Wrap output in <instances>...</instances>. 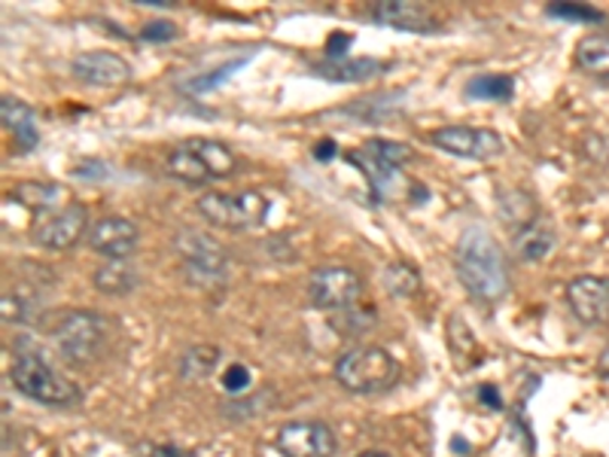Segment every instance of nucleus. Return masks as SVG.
Here are the masks:
<instances>
[{
    "mask_svg": "<svg viewBox=\"0 0 609 457\" xmlns=\"http://www.w3.org/2000/svg\"><path fill=\"white\" fill-rule=\"evenodd\" d=\"M454 268H458V278L466 287V293L476 302L494 305V302H503L509 293L512 280H509L506 253L485 226L463 229L458 248H454Z\"/></svg>",
    "mask_w": 609,
    "mask_h": 457,
    "instance_id": "obj_1",
    "label": "nucleus"
},
{
    "mask_svg": "<svg viewBox=\"0 0 609 457\" xmlns=\"http://www.w3.org/2000/svg\"><path fill=\"white\" fill-rule=\"evenodd\" d=\"M10 382L19 394H25L40 406H49V409H71V406L83 402L80 384L56 372L37 351H22L15 357L13 366H10Z\"/></svg>",
    "mask_w": 609,
    "mask_h": 457,
    "instance_id": "obj_2",
    "label": "nucleus"
},
{
    "mask_svg": "<svg viewBox=\"0 0 609 457\" xmlns=\"http://www.w3.org/2000/svg\"><path fill=\"white\" fill-rule=\"evenodd\" d=\"M110 333H113V326H110L105 314L76 309L68 311L56 324L52 339H56V348H59V354L68 363L86 366V363H95V360L105 357L107 345H110Z\"/></svg>",
    "mask_w": 609,
    "mask_h": 457,
    "instance_id": "obj_3",
    "label": "nucleus"
},
{
    "mask_svg": "<svg viewBox=\"0 0 609 457\" xmlns=\"http://www.w3.org/2000/svg\"><path fill=\"white\" fill-rule=\"evenodd\" d=\"M336 382L351 394H381L400 378V363L378 345H360L344 351L332 366Z\"/></svg>",
    "mask_w": 609,
    "mask_h": 457,
    "instance_id": "obj_4",
    "label": "nucleus"
},
{
    "mask_svg": "<svg viewBox=\"0 0 609 457\" xmlns=\"http://www.w3.org/2000/svg\"><path fill=\"white\" fill-rule=\"evenodd\" d=\"M195 211L217 229L229 232H247L263 226L268 217V199L263 192L244 190V192H217L208 190L195 199Z\"/></svg>",
    "mask_w": 609,
    "mask_h": 457,
    "instance_id": "obj_5",
    "label": "nucleus"
},
{
    "mask_svg": "<svg viewBox=\"0 0 609 457\" xmlns=\"http://www.w3.org/2000/svg\"><path fill=\"white\" fill-rule=\"evenodd\" d=\"M174 251L183 260V275L195 287H217L226 280L229 253L226 248L202 229H178Z\"/></svg>",
    "mask_w": 609,
    "mask_h": 457,
    "instance_id": "obj_6",
    "label": "nucleus"
},
{
    "mask_svg": "<svg viewBox=\"0 0 609 457\" xmlns=\"http://www.w3.org/2000/svg\"><path fill=\"white\" fill-rule=\"evenodd\" d=\"M366 290L363 275L351 266H320L308 278V299L320 311H348L360 305V296Z\"/></svg>",
    "mask_w": 609,
    "mask_h": 457,
    "instance_id": "obj_7",
    "label": "nucleus"
},
{
    "mask_svg": "<svg viewBox=\"0 0 609 457\" xmlns=\"http://www.w3.org/2000/svg\"><path fill=\"white\" fill-rule=\"evenodd\" d=\"M430 144L448 156L470 159V163H488L506 153V141L494 129H476V125H442L430 134Z\"/></svg>",
    "mask_w": 609,
    "mask_h": 457,
    "instance_id": "obj_8",
    "label": "nucleus"
},
{
    "mask_svg": "<svg viewBox=\"0 0 609 457\" xmlns=\"http://www.w3.org/2000/svg\"><path fill=\"white\" fill-rule=\"evenodd\" d=\"M275 448L281 457H336L339 436L327 421H287L275 436Z\"/></svg>",
    "mask_w": 609,
    "mask_h": 457,
    "instance_id": "obj_9",
    "label": "nucleus"
},
{
    "mask_svg": "<svg viewBox=\"0 0 609 457\" xmlns=\"http://www.w3.org/2000/svg\"><path fill=\"white\" fill-rule=\"evenodd\" d=\"M83 236H89V211L80 202L49 214L31 229V238L46 251H71Z\"/></svg>",
    "mask_w": 609,
    "mask_h": 457,
    "instance_id": "obj_10",
    "label": "nucleus"
},
{
    "mask_svg": "<svg viewBox=\"0 0 609 457\" xmlns=\"http://www.w3.org/2000/svg\"><path fill=\"white\" fill-rule=\"evenodd\" d=\"M71 74L95 86V89H120L132 83V64L117 56V52H107V49H92V52H80L71 61Z\"/></svg>",
    "mask_w": 609,
    "mask_h": 457,
    "instance_id": "obj_11",
    "label": "nucleus"
},
{
    "mask_svg": "<svg viewBox=\"0 0 609 457\" xmlns=\"http://www.w3.org/2000/svg\"><path fill=\"white\" fill-rule=\"evenodd\" d=\"M137 238H141L137 236V226L129 217L110 214V217L92 223L86 244H89V251L105 256L110 263V260H129L137 251Z\"/></svg>",
    "mask_w": 609,
    "mask_h": 457,
    "instance_id": "obj_12",
    "label": "nucleus"
},
{
    "mask_svg": "<svg viewBox=\"0 0 609 457\" xmlns=\"http://www.w3.org/2000/svg\"><path fill=\"white\" fill-rule=\"evenodd\" d=\"M567 302L585 326H604L609 321V278L580 275L567 284Z\"/></svg>",
    "mask_w": 609,
    "mask_h": 457,
    "instance_id": "obj_13",
    "label": "nucleus"
},
{
    "mask_svg": "<svg viewBox=\"0 0 609 457\" xmlns=\"http://www.w3.org/2000/svg\"><path fill=\"white\" fill-rule=\"evenodd\" d=\"M351 163L363 165L369 171V178L378 183L393 178V171H400L405 165L415 163V149L390 137H369L357 156H351Z\"/></svg>",
    "mask_w": 609,
    "mask_h": 457,
    "instance_id": "obj_14",
    "label": "nucleus"
},
{
    "mask_svg": "<svg viewBox=\"0 0 609 457\" xmlns=\"http://www.w3.org/2000/svg\"><path fill=\"white\" fill-rule=\"evenodd\" d=\"M372 19L378 25L397 31H433L436 28V15L415 0H378L372 7Z\"/></svg>",
    "mask_w": 609,
    "mask_h": 457,
    "instance_id": "obj_15",
    "label": "nucleus"
},
{
    "mask_svg": "<svg viewBox=\"0 0 609 457\" xmlns=\"http://www.w3.org/2000/svg\"><path fill=\"white\" fill-rule=\"evenodd\" d=\"M165 171L171 175L174 180H183V183H190V187H208L217 180V175L210 171V165L205 163V156L195 149L193 137H186L183 144L168 153V159H165Z\"/></svg>",
    "mask_w": 609,
    "mask_h": 457,
    "instance_id": "obj_16",
    "label": "nucleus"
},
{
    "mask_svg": "<svg viewBox=\"0 0 609 457\" xmlns=\"http://www.w3.org/2000/svg\"><path fill=\"white\" fill-rule=\"evenodd\" d=\"M0 117L7 132H13V141L19 153H31V149L40 144V132H37V113L31 110L28 104L19 101L13 95H7L0 101Z\"/></svg>",
    "mask_w": 609,
    "mask_h": 457,
    "instance_id": "obj_17",
    "label": "nucleus"
},
{
    "mask_svg": "<svg viewBox=\"0 0 609 457\" xmlns=\"http://www.w3.org/2000/svg\"><path fill=\"white\" fill-rule=\"evenodd\" d=\"M68 187L61 183H52V180H25L13 190V199L19 205H25L28 211H37V214H56L61 207H68Z\"/></svg>",
    "mask_w": 609,
    "mask_h": 457,
    "instance_id": "obj_18",
    "label": "nucleus"
},
{
    "mask_svg": "<svg viewBox=\"0 0 609 457\" xmlns=\"http://www.w3.org/2000/svg\"><path fill=\"white\" fill-rule=\"evenodd\" d=\"M312 71L329 83H366L372 76L385 74L387 64L378 59H329L324 64H314Z\"/></svg>",
    "mask_w": 609,
    "mask_h": 457,
    "instance_id": "obj_19",
    "label": "nucleus"
},
{
    "mask_svg": "<svg viewBox=\"0 0 609 457\" xmlns=\"http://www.w3.org/2000/svg\"><path fill=\"white\" fill-rule=\"evenodd\" d=\"M512 244H515V251H519V256L524 263H539V260H546V256L555 251V232H551L549 223L536 217L534 223L515 229Z\"/></svg>",
    "mask_w": 609,
    "mask_h": 457,
    "instance_id": "obj_20",
    "label": "nucleus"
},
{
    "mask_svg": "<svg viewBox=\"0 0 609 457\" xmlns=\"http://www.w3.org/2000/svg\"><path fill=\"white\" fill-rule=\"evenodd\" d=\"M576 68L597 80H609V34L592 31L576 44Z\"/></svg>",
    "mask_w": 609,
    "mask_h": 457,
    "instance_id": "obj_21",
    "label": "nucleus"
},
{
    "mask_svg": "<svg viewBox=\"0 0 609 457\" xmlns=\"http://www.w3.org/2000/svg\"><path fill=\"white\" fill-rule=\"evenodd\" d=\"M95 287L107 296H129L134 293V287L141 284L137 268L129 266L125 260H110L101 268H95Z\"/></svg>",
    "mask_w": 609,
    "mask_h": 457,
    "instance_id": "obj_22",
    "label": "nucleus"
},
{
    "mask_svg": "<svg viewBox=\"0 0 609 457\" xmlns=\"http://www.w3.org/2000/svg\"><path fill=\"white\" fill-rule=\"evenodd\" d=\"M463 95H466L470 101L509 104L515 98V80L506 74H478L463 86Z\"/></svg>",
    "mask_w": 609,
    "mask_h": 457,
    "instance_id": "obj_23",
    "label": "nucleus"
},
{
    "mask_svg": "<svg viewBox=\"0 0 609 457\" xmlns=\"http://www.w3.org/2000/svg\"><path fill=\"white\" fill-rule=\"evenodd\" d=\"M223 351L217 345H190L183 354H180V378L183 382H205L210 372L217 369Z\"/></svg>",
    "mask_w": 609,
    "mask_h": 457,
    "instance_id": "obj_24",
    "label": "nucleus"
},
{
    "mask_svg": "<svg viewBox=\"0 0 609 457\" xmlns=\"http://www.w3.org/2000/svg\"><path fill=\"white\" fill-rule=\"evenodd\" d=\"M385 290L390 296H397V299H409V296L421 293V275H417V268L402 263V260H393L385 268Z\"/></svg>",
    "mask_w": 609,
    "mask_h": 457,
    "instance_id": "obj_25",
    "label": "nucleus"
},
{
    "mask_svg": "<svg viewBox=\"0 0 609 457\" xmlns=\"http://www.w3.org/2000/svg\"><path fill=\"white\" fill-rule=\"evenodd\" d=\"M500 211H503V217L509 220V226H515V229H521V226H527V223H534L536 217H539L534 199L521 190L503 192V199H500Z\"/></svg>",
    "mask_w": 609,
    "mask_h": 457,
    "instance_id": "obj_26",
    "label": "nucleus"
},
{
    "mask_svg": "<svg viewBox=\"0 0 609 457\" xmlns=\"http://www.w3.org/2000/svg\"><path fill=\"white\" fill-rule=\"evenodd\" d=\"M253 56H256V52H244V56H239V59L223 61V64H220V68H214L210 74H202V76H195V80H190V83H183V89L195 92V95L217 89V86H223L229 76L239 74L241 68H244V64L253 59Z\"/></svg>",
    "mask_w": 609,
    "mask_h": 457,
    "instance_id": "obj_27",
    "label": "nucleus"
},
{
    "mask_svg": "<svg viewBox=\"0 0 609 457\" xmlns=\"http://www.w3.org/2000/svg\"><path fill=\"white\" fill-rule=\"evenodd\" d=\"M375 324H378V314H375V309H363V305L339 311V317L332 321V326H336L342 336H360V333H366V329H372Z\"/></svg>",
    "mask_w": 609,
    "mask_h": 457,
    "instance_id": "obj_28",
    "label": "nucleus"
},
{
    "mask_svg": "<svg viewBox=\"0 0 609 457\" xmlns=\"http://www.w3.org/2000/svg\"><path fill=\"white\" fill-rule=\"evenodd\" d=\"M134 452L137 457H195V452L174 443H141Z\"/></svg>",
    "mask_w": 609,
    "mask_h": 457,
    "instance_id": "obj_29",
    "label": "nucleus"
},
{
    "mask_svg": "<svg viewBox=\"0 0 609 457\" xmlns=\"http://www.w3.org/2000/svg\"><path fill=\"white\" fill-rule=\"evenodd\" d=\"M3 324H28L25 299L15 293H3Z\"/></svg>",
    "mask_w": 609,
    "mask_h": 457,
    "instance_id": "obj_30",
    "label": "nucleus"
},
{
    "mask_svg": "<svg viewBox=\"0 0 609 457\" xmlns=\"http://www.w3.org/2000/svg\"><path fill=\"white\" fill-rule=\"evenodd\" d=\"M223 384H226V390L229 394H244L247 387H251V369L247 366H241V363H235V366H229L226 369V375H223Z\"/></svg>",
    "mask_w": 609,
    "mask_h": 457,
    "instance_id": "obj_31",
    "label": "nucleus"
},
{
    "mask_svg": "<svg viewBox=\"0 0 609 457\" xmlns=\"http://www.w3.org/2000/svg\"><path fill=\"white\" fill-rule=\"evenodd\" d=\"M178 34H180L178 25H174V22H165V19L149 22L147 28L141 31V37H144V40H153V44H156V40H159V44H162V40H174Z\"/></svg>",
    "mask_w": 609,
    "mask_h": 457,
    "instance_id": "obj_32",
    "label": "nucleus"
},
{
    "mask_svg": "<svg viewBox=\"0 0 609 457\" xmlns=\"http://www.w3.org/2000/svg\"><path fill=\"white\" fill-rule=\"evenodd\" d=\"M549 15H561V19H588V22H600V13L585 10V7H570V3H555L549 7Z\"/></svg>",
    "mask_w": 609,
    "mask_h": 457,
    "instance_id": "obj_33",
    "label": "nucleus"
},
{
    "mask_svg": "<svg viewBox=\"0 0 609 457\" xmlns=\"http://www.w3.org/2000/svg\"><path fill=\"white\" fill-rule=\"evenodd\" d=\"M478 397H482V402H488V406H494V409H500V397H494V387H490V384L482 387V394H478Z\"/></svg>",
    "mask_w": 609,
    "mask_h": 457,
    "instance_id": "obj_34",
    "label": "nucleus"
},
{
    "mask_svg": "<svg viewBox=\"0 0 609 457\" xmlns=\"http://www.w3.org/2000/svg\"><path fill=\"white\" fill-rule=\"evenodd\" d=\"M141 7H174L171 0H137Z\"/></svg>",
    "mask_w": 609,
    "mask_h": 457,
    "instance_id": "obj_35",
    "label": "nucleus"
},
{
    "mask_svg": "<svg viewBox=\"0 0 609 457\" xmlns=\"http://www.w3.org/2000/svg\"><path fill=\"white\" fill-rule=\"evenodd\" d=\"M600 372H604V375H609V348L604 351V357H600Z\"/></svg>",
    "mask_w": 609,
    "mask_h": 457,
    "instance_id": "obj_36",
    "label": "nucleus"
},
{
    "mask_svg": "<svg viewBox=\"0 0 609 457\" xmlns=\"http://www.w3.org/2000/svg\"><path fill=\"white\" fill-rule=\"evenodd\" d=\"M357 457H393V455H387V452H375V448H369V452H360Z\"/></svg>",
    "mask_w": 609,
    "mask_h": 457,
    "instance_id": "obj_37",
    "label": "nucleus"
}]
</instances>
